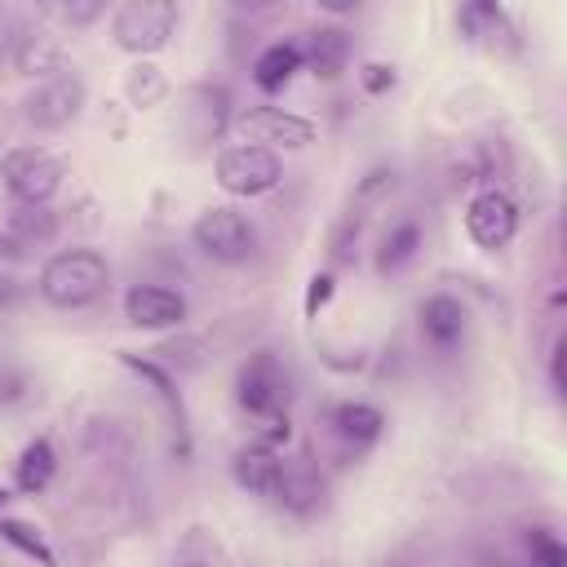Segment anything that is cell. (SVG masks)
<instances>
[{"label":"cell","instance_id":"6","mask_svg":"<svg viewBox=\"0 0 567 567\" xmlns=\"http://www.w3.org/2000/svg\"><path fill=\"white\" fill-rule=\"evenodd\" d=\"M235 133L244 137V146H261V151H275V146H288V151H301L306 142H315V124L284 111V106H252L235 120Z\"/></svg>","mask_w":567,"mask_h":567},{"label":"cell","instance_id":"19","mask_svg":"<svg viewBox=\"0 0 567 567\" xmlns=\"http://www.w3.org/2000/svg\"><path fill=\"white\" fill-rule=\"evenodd\" d=\"M53 470H58L53 443H49V439H35V443H27L22 456H18V487H22V492H40V487H49Z\"/></svg>","mask_w":567,"mask_h":567},{"label":"cell","instance_id":"20","mask_svg":"<svg viewBox=\"0 0 567 567\" xmlns=\"http://www.w3.org/2000/svg\"><path fill=\"white\" fill-rule=\"evenodd\" d=\"M416 248H421V226L416 221H399L390 235H385V244H381V252H377V270H403L412 257H416Z\"/></svg>","mask_w":567,"mask_h":567},{"label":"cell","instance_id":"21","mask_svg":"<svg viewBox=\"0 0 567 567\" xmlns=\"http://www.w3.org/2000/svg\"><path fill=\"white\" fill-rule=\"evenodd\" d=\"M124 93H128V102H133L137 111H146V106H159V102H164V93H168V80L159 75V66H146V62H137V66L128 71V80H124Z\"/></svg>","mask_w":567,"mask_h":567},{"label":"cell","instance_id":"1","mask_svg":"<svg viewBox=\"0 0 567 567\" xmlns=\"http://www.w3.org/2000/svg\"><path fill=\"white\" fill-rule=\"evenodd\" d=\"M106 284H111V266H106V257H97L89 248H66V252L49 257L40 270V292L58 310H80V306L97 301L106 292Z\"/></svg>","mask_w":567,"mask_h":567},{"label":"cell","instance_id":"8","mask_svg":"<svg viewBox=\"0 0 567 567\" xmlns=\"http://www.w3.org/2000/svg\"><path fill=\"white\" fill-rule=\"evenodd\" d=\"M465 230H470V239L478 244V248H487V252H496V248H505L509 239H514V230H518V208H514V199L505 195V190H478L474 199H470V208H465Z\"/></svg>","mask_w":567,"mask_h":567},{"label":"cell","instance_id":"11","mask_svg":"<svg viewBox=\"0 0 567 567\" xmlns=\"http://www.w3.org/2000/svg\"><path fill=\"white\" fill-rule=\"evenodd\" d=\"M182 102H186V106H182V128H186L195 142H208V137H217V133L226 128V106H230V97H226L221 84H195V89H186Z\"/></svg>","mask_w":567,"mask_h":567},{"label":"cell","instance_id":"15","mask_svg":"<svg viewBox=\"0 0 567 567\" xmlns=\"http://www.w3.org/2000/svg\"><path fill=\"white\" fill-rule=\"evenodd\" d=\"M297 71H301V49H297V44H270V49L257 58L252 80H257L261 93H279Z\"/></svg>","mask_w":567,"mask_h":567},{"label":"cell","instance_id":"10","mask_svg":"<svg viewBox=\"0 0 567 567\" xmlns=\"http://www.w3.org/2000/svg\"><path fill=\"white\" fill-rule=\"evenodd\" d=\"M124 315L133 328H173L186 319V301L173 288H155V284H133L124 292Z\"/></svg>","mask_w":567,"mask_h":567},{"label":"cell","instance_id":"12","mask_svg":"<svg viewBox=\"0 0 567 567\" xmlns=\"http://www.w3.org/2000/svg\"><path fill=\"white\" fill-rule=\"evenodd\" d=\"M230 474H235V483H239L244 492H252V496H275L279 474H284V461H279L275 447L252 443V447H239V452H235Z\"/></svg>","mask_w":567,"mask_h":567},{"label":"cell","instance_id":"24","mask_svg":"<svg viewBox=\"0 0 567 567\" xmlns=\"http://www.w3.org/2000/svg\"><path fill=\"white\" fill-rule=\"evenodd\" d=\"M527 567H567V549L549 532H532V563Z\"/></svg>","mask_w":567,"mask_h":567},{"label":"cell","instance_id":"23","mask_svg":"<svg viewBox=\"0 0 567 567\" xmlns=\"http://www.w3.org/2000/svg\"><path fill=\"white\" fill-rule=\"evenodd\" d=\"M120 359H124V368H133L137 377H146V381H151V385L159 390V399H164V403L173 408V416H177V425H182V421H186V412H182V399H177V390H173V381H168V377H164V372H159L155 363H142L137 354H120Z\"/></svg>","mask_w":567,"mask_h":567},{"label":"cell","instance_id":"5","mask_svg":"<svg viewBox=\"0 0 567 567\" xmlns=\"http://www.w3.org/2000/svg\"><path fill=\"white\" fill-rule=\"evenodd\" d=\"M284 168H279V155L275 151H261V146H230L217 155V186L230 190V195H266L270 186H279Z\"/></svg>","mask_w":567,"mask_h":567},{"label":"cell","instance_id":"2","mask_svg":"<svg viewBox=\"0 0 567 567\" xmlns=\"http://www.w3.org/2000/svg\"><path fill=\"white\" fill-rule=\"evenodd\" d=\"M235 399L244 412L261 416V421H275V416H288V399H292V377L284 372V363L270 354V350H257L239 377H235Z\"/></svg>","mask_w":567,"mask_h":567},{"label":"cell","instance_id":"22","mask_svg":"<svg viewBox=\"0 0 567 567\" xmlns=\"http://www.w3.org/2000/svg\"><path fill=\"white\" fill-rule=\"evenodd\" d=\"M0 536H4L9 545H18L27 558H35L40 567H58V563H53V554H49V545H44L27 523H18V518H0Z\"/></svg>","mask_w":567,"mask_h":567},{"label":"cell","instance_id":"25","mask_svg":"<svg viewBox=\"0 0 567 567\" xmlns=\"http://www.w3.org/2000/svg\"><path fill=\"white\" fill-rule=\"evenodd\" d=\"M328 301H332V275H315L306 288V319H315Z\"/></svg>","mask_w":567,"mask_h":567},{"label":"cell","instance_id":"18","mask_svg":"<svg viewBox=\"0 0 567 567\" xmlns=\"http://www.w3.org/2000/svg\"><path fill=\"white\" fill-rule=\"evenodd\" d=\"M456 22H461V31H465L470 40H487V44H496L501 35H514V27L505 22V13H501L496 4H487V0L465 4V9L456 13Z\"/></svg>","mask_w":567,"mask_h":567},{"label":"cell","instance_id":"17","mask_svg":"<svg viewBox=\"0 0 567 567\" xmlns=\"http://www.w3.org/2000/svg\"><path fill=\"white\" fill-rule=\"evenodd\" d=\"M319 496H323V483H319L310 470H288V465H284L279 487H275V501H279L284 509L306 514V509H315V505H319Z\"/></svg>","mask_w":567,"mask_h":567},{"label":"cell","instance_id":"7","mask_svg":"<svg viewBox=\"0 0 567 567\" xmlns=\"http://www.w3.org/2000/svg\"><path fill=\"white\" fill-rule=\"evenodd\" d=\"M190 239H195V248L204 257L226 261V266L230 261H244L252 252V226L235 208H208V213H199L195 226H190Z\"/></svg>","mask_w":567,"mask_h":567},{"label":"cell","instance_id":"27","mask_svg":"<svg viewBox=\"0 0 567 567\" xmlns=\"http://www.w3.org/2000/svg\"><path fill=\"white\" fill-rule=\"evenodd\" d=\"M177 567H213V563H208V558H182Z\"/></svg>","mask_w":567,"mask_h":567},{"label":"cell","instance_id":"28","mask_svg":"<svg viewBox=\"0 0 567 567\" xmlns=\"http://www.w3.org/2000/svg\"><path fill=\"white\" fill-rule=\"evenodd\" d=\"M0 252H4V257H13V252H18V244H13V239H4V235H0Z\"/></svg>","mask_w":567,"mask_h":567},{"label":"cell","instance_id":"16","mask_svg":"<svg viewBox=\"0 0 567 567\" xmlns=\"http://www.w3.org/2000/svg\"><path fill=\"white\" fill-rule=\"evenodd\" d=\"M346 53H350V40H346V31H337V27H323V31H315V35H310V49L301 53V62L310 58L315 75L332 80V75H341V71H346Z\"/></svg>","mask_w":567,"mask_h":567},{"label":"cell","instance_id":"4","mask_svg":"<svg viewBox=\"0 0 567 567\" xmlns=\"http://www.w3.org/2000/svg\"><path fill=\"white\" fill-rule=\"evenodd\" d=\"M0 177H4L13 199H22L27 208H40L62 186V164L40 146H13L0 159Z\"/></svg>","mask_w":567,"mask_h":567},{"label":"cell","instance_id":"29","mask_svg":"<svg viewBox=\"0 0 567 567\" xmlns=\"http://www.w3.org/2000/svg\"><path fill=\"white\" fill-rule=\"evenodd\" d=\"M4 501H9V492H4V487H0V505H4Z\"/></svg>","mask_w":567,"mask_h":567},{"label":"cell","instance_id":"13","mask_svg":"<svg viewBox=\"0 0 567 567\" xmlns=\"http://www.w3.org/2000/svg\"><path fill=\"white\" fill-rule=\"evenodd\" d=\"M421 332H425V341H434L439 350L456 346L461 332H465V310H461V301L447 297V292L421 301Z\"/></svg>","mask_w":567,"mask_h":567},{"label":"cell","instance_id":"26","mask_svg":"<svg viewBox=\"0 0 567 567\" xmlns=\"http://www.w3.org/2000/svg\"><path fill=\"white\" fill-rule=\"evenodd\" d=\"M359 80H363V89H368V93H385V89L394 84V71H390V66H381V62H368Z\"/></svg>","mask_w":567,"mask_h":567},{"label":"cell","instance_id":"14","mask_svg":"<svg viewBox=\"0 0 567 567\" xmlns=\"http://www.w3.org/2000/svg\"><path fill=\"white\" fill-rule=\"evenodd\" d=\"M332 425H337V434H341L346 443L368 447V443L381 439L385 416H381L372 403H341V408H332Z\"/></svg>","mask_w":567,"mask_h":567},{"label":"cell","instance_id":"9","mask_svg":"<svg viewBox=\"0 0 567 567\" xmlns=\"http://www.w3.org/2000/svg\"><path fill=\"white\" fill-rule=\"evenodd\" d=\"M80 106H84V84L75 75H53L27 97V120L40 128H62L80 115Z\"/></svg>","mask_w":567,"mask_h":567},{"label":"cell","instance_id":"3","mask_svg":"<svg viewBox=\"0 0 567 567\" xmlns=\"http://www.w3.org/2000/svg\"><path fill=\"white\" fill-rule=\"evenodd\" d=\"M177 27V4L173 0H128L115 9V44L128 53H159Z\"/></svg>","mask_w":567,"mask_h":567}]
</instances>
